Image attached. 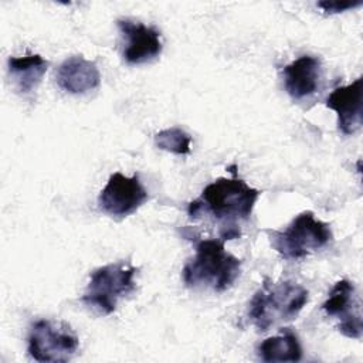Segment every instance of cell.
<instances>
[{"mask_svg":"<svg viewBox=\"0 0 363 363\" xmlns=\"http://www.w3.org/2000/svg\"><path fill=\"white\" fill-rule=\"evenodd\" d=\"M241 274V259L224 248V240L208 238L196 244L194 257L183 267L189 288H208L214 292L230 289Z\"/></svg>","mask_w":363,"mask_h":363,"instance_id":"cell-2","label":"cell"},{"mask_svg":"<svg viewBox=\"0 0 363 363\" xmlns=\"http://www.w3.org/2000/svg\"><path fill=\"white\" fill-rule=\"evenodd\" d=\"M155 145L174 155H187L191 149V136L182 128L173 126L159 130L155 135Z\"/></svg>","mask_w":363,"mask_h":363,"instance_id":"cell-15","label":"cell"},{"mask_svg":"<svg viewBox=\"0 0 363 363\" xmlns=\"http://www.w3.org/2000/svg\"><path fill=\"white\" fill-rule=\"evenodd\" d=\"M271 245L285 259H301L326 247L332 238L330 225L312 211L298 214L282 231H269Z\"/></svg>","mask_w":363,"mask_h":363,"instance_id":"cell-5","label":"cell"},{"mask_svg":"<svg viewBox=\"0 0 363 363\" xmlns=\"http://www.w3.org/2000/svg\"><path fill=\"white\" fill-rule=\"evenodd\" d=\"M258 356L267 363L299 362L302 359V346L291 329H284L279 335L265 339L258 346Z\"/></svg>","mask_w":363,"mask_h":363,"instance_id":"cell-14","label":"cell"},{"mask_svg":"<svg viewBox=\"0 0 363 363\" xmlns=\"http://www.w3.org/2000/svg\"><path fill=\"white\" fill-rule=\"evenodd\" d=\"M322 309L328 316L339 319L337 330L350 339L362 337V313H360V299L356 294L353 282L349 279L337 281L328 299L323 302Z\"/></svg>","mask_w":363,"mask_h":363,"instance_id":"cell-8","label":"cell"},{"mask_svg":"<svg viewBox=\"0 0 363 363\" xmlns=\"http://www.w3.org/2000/svg\"><path fill=\"white\" fill-rule=\"evenodd\" d=\"M149 194L143 187L139 174L130 177L116 172L111 174L105 187L98 196V207L102 213L111 217H126L135 213Z\"/></svg>","mask_w":363,"mask_h":363,"instance_id":"cell-7","label":"cell"},{"mask_svg":"<svg viewBox=\"0 0 363 363\" xmlns=\"http://www.w3.org/2000/svg\"><path fill=\"white\" fill-rule=\"evenodd\" d=\"M136 274L138 268L129 261H116L99 267L89 275L81 301L96 312L109 315L116 309L121 298L135 291Z\"/></svg>","mask_w":363,"mask_h":363,"instance_id":"cell-4","label":"cell"},{"mask_svg":"<svg viewBox=\"0 0 363 363\" xmlns=\"http://www.w3.org/2000/svg\"><path fill=\"white\" fill-rule=\"evenodd\" d=\"M78 347V336L65 322L40 319L28 329L27 352L35 362H68Z\"/></svg>","mask_w":363,"mask_h":363,"instance_id":"cell-6","label":"cell"},{"mask_svg":"<svg viewBox=\"0 0 363 363\" xmlns=\"http://www.w3.org/2000/svg\"><path fill=\"white\" fill-rule=\"evenodd\" d=\"M48 61L38 54L24 57H10L7 60V71L14 89L21 95H28L37 89L45 71Z\"/></svg>","mask_w":363,"mask_h":363,"instance_id":"cell-13","label":"cell"},{"mask_svg":"<svg viewBox=\"0 0 363 363\" xmlns=\"http://www.w3.org/2000/svg\"><path fill=\"white\" fill-rule=\"evenodd\" d=\"M362 77L352 84L335 88L328 99L326 106L337 115V129L349 136L362 128Z\"/></svg>","mask_w":363,"mask_h":363,"instance_id":"cell-10","label":"cell"},{"mask_svg":"<svg viewBox=\"0 0 363 363\" xmlns=\"http://www.w3.org/2000/svg\"><path fill=\"white\" fill-rule=\"evenodd\" d=\"M116 26L126 38L123 58L128 64H142L156 58L162 52L160 31L129 18H119Z\"/></svg>","mask_w":363,"mask_h":363,"instance_id":"cell-9","label":"cell"},{"mask_svg":"<svg viewBox=\"0 0 363 363\" xmlns=\"http://www.w3.org/2000/svg\"><path fill=\"white\" fill-rule=\"evenodd\" d=\"M308 299L305 286L289 279L274 282L265 278L250 301L248 318L258 330L267 332L271 326L295 319Z\"/></svg>","mask_w":363,"mask_h":363,"instance_id":"cell-3","label":"cell"},{"mask_svg":"<svg viewBox=\"0 0 363 363\" xmlns=\"http://www.w3.org/2000/svg\"><path fill=\"white\" fill-rule=\"evenodd\" d=\"M259 193L241 179L218 177L203 189L199 199L189 204L187 214L191 220L210 214L223 224L221 240H235L241 235L238 223L251 217Z\"/></svg>","mask_w":363,"mask_h":363,"instance_id":"cell-1","label":"cell"},{"mask_svg":"<svg viewBox=\"0 0 363 363\" xmlns=\"http://www.w3.org/2000/svg\"><path fill=\"white\" fill-rule=\"evenodd\" d=\"M320 60L302 55L284 68V84L294 99H302L318 91L320 81Z\"/></svg>","mask_w":363,"mask_h":363,"instance_id":"cell-12","label":"cell"},{"mask_svg":"<svg viewBox=\"0 0 363 363\" xmlns=\"http://www.w3.org/2000/svg\"><path fill=\"white\" fill-rule=\"evenodd\" d=\"M58 86L68 94H86L101 84V72L94 61L82 55H71L65 58L55 72Z\"/></svg>","mask_w":363,"mask_h":363,"instance_id":"cell-11","label":"cell"},{"mask_svg":"<svg viewBox=\"0 0 363 363\" xmlns=\"http://www.w3.org/2000/svg\"><path fill=\"white\" fill-rule=\"evenodd\" d=\"M362 1H319L318 7L322 9L323 13L326 14H335V13H342L349 9L359 7Z\"/></svg>","mask_w":363,"mask_h":363,"instance_id":"cell-16","label":"cell"}]
</instances>
